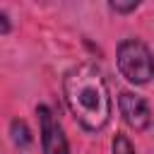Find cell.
<instances>
[{
  "label": "cell",
  "mask_w": 154,
  "mask_h": 154,
  "mask_svg": "<svg viewBox=\"0 0 154 154\" xmlns=\"http://www.w3.org/2000/svg\"><path fill=\"white\" fill-rule=\"evenodd\" d=\"M63 94L70 113L84 130L99 132L108 125L113 111L111 91L103 75L94 65L82 63L70 67L63 77Z\"/></svg>",
  "instance_id": "obj_1"
},
{
  "label": "cell",
  "mask_w": 154,
  "mask_h": 154,
  "mask_svg": "<svg viewBox=\"0 0 154 154\" xmlns=\"http://www.w3.org/2000/svg\"><path fill=\"white\" fill-rule=\"evenodd\" d=\"M118 72L132 84H147L154 77V53L140 38H125L116 53Z\"/></svg>",
  "instance_id": "obj_2"
},
{
  "label": "cell",
  "mask_w": 154,
  "mask_h": 154,
  "mask_svg": "<svg viewBox=\"0 0 154 154\" xmlns=\"http://www.w3.org/2000/svg\"><path fill=\"white\" fill-rule=\"evenodd\" d=\"M36 116H38V132H41L43 154H70L65 132H63L60 123L55 120V116L51 113V108L36 106Z\"/></svg>",
  "instance_id": "obj_3"
},
{
  "label": "cell",
  "mask_w": 154,
  "mask_h": 154,
  "mask_svg": "<svg viewBox=\"0 0 154 154\" xmlns=\"http://www.w3.org/2000/svg\"><path fill=\"white\" fill-rule=\"evenodd\" d=\"M118 108H120V116H123V120H125L128 128L142 132V130H147L152 125V108H149V103L140 94H135V91H120Z\"/></svg>",
  "instance_id": "obj_4"
},
{
  "label": "cell",
  "mask_w": 154,
  "mask_h": 154,
  "mask_svg": "<svg viewBox=\"0 0 154 154\" xmlns=\"http://www.w3.org/2000/svg\"><path fill=\"white\" fill-rule=\"evenodd\" d=\"M10 135H12V142L17 147H29L31 144V135H29V128L24 120H12L10 123Z\"/></svg>",
  "instance_id": "obj_5"
},
{
  "label": "cell",
  "mask_w": 154,
  "mask_h": 154,
  "mask_svg": "<svg viewBox=\"0 0 154 154\" xmlns=\"http://www.w3.org/2000/svg\"><path fill=\"white\" fill-rule=\"evenodd\" d=\"M111 152L113 154H135V147H132V142L125 137V135H116L113 137V142H111Z\"/></svg>",
  "instance_id": "obj_6"
},
{
  "label": "cell",
  "mask_w": 154,
  "mask_h": 154,
  "mask_svg": "<svg viewBox=\"0 0 154 154\" xmlns=\"http://www.w3.org/2000/svg\"><path fill=\"white\" fill-rule=\"evenodd\" d=\"M108 7H111L113 12H123V14H125V12H135V10L140 7V2H137V0H130V2H118V0H116V2H108Z\"/></svg>",
  "instance_id": "obj_7"
},
{
  "label": "cell",
  "mask_w": 154,
  "mask_h": 154,
  "mask_svg": "<svg viewBox=\"0 0 154 154\" xmlns=\"http://www.w3.org/2000/svg\"><path fill=\"white\" fill-rule=\"evenodd\" d=\"M10 29H12V24H10V17H7V14L0 10V34H7Z\"/></svg>",
  "instance_id": "obj_8"
}]
</instances>
